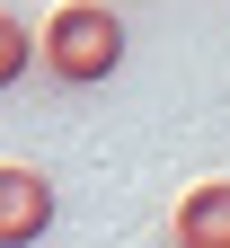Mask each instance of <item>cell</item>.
<instances>
[{
	"instance_id": "6da1fadb",
	"label": "cell",
	"mask_w": 230,
	"mask_h": 248,
	"mask_svg": "<svg viewBox=\"0 0 230 248\" xmlns=\"http://www.w3.org/2000/svg\"><path fill=\"white\" fill-rule=\"evenodd\" d=\"M36 62L62 89H97L124 62V18L107 9V0H62V9L45 18V36H36Z\"/></svg>"
},
{
	"instance_id": "7a4b0ae2",
	"label": "cell",
	"mask_w": 230,
	"mask_h": 248,
	"mask_svg": "<svg viewBox=\"0 0 230 248\" xmlns=\"http://www.w3.org/2000/svg\"><path fill=\"white\" fill-rule=\"evenodd\" d=\"M53 177L27 169V160H0V248H36L53 231Z\"/></svg>"
},
{
	"instance_id": "3957f363",
	"label": "cell",
	"mask_w": 230,
	"mask_h": 248,
	"mask_svg": "<svg viewBox=\"0 0 230 248\" xmlns=\"http://www.w3.org/2000/svg\"><path fill=\"white\" fill-rule=\"evenodd\" d=\"M169 248H230V177L186 186L169 213Z\"/></svg>"
},
{
	"instance_id": "277c9868",
	"label": "cell",
	"mask_w": 230,
	"mask_h": 248,
	"mask_svg": "<svg viewBox=\"0 0 230 248\" xmlns=\"http://www.w3.org/2000/svg\"><path fill=\"white\" fill-rule=\"evenodd\" d=\"M27 62H36V36H27V18L0 9V89H18V80H27Z\"/></svg>"
}]
</instances>
